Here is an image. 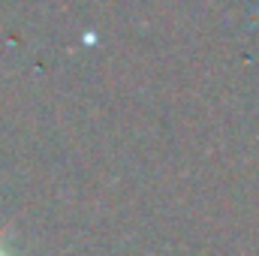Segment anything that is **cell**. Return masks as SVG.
Wrapping results in <instances>:
<instances>
[{
    "label": "cell",
    "mask_w": 259,
    "mask_h": 256,
    "mask_svg": "<svg viewBox=\"0 0 259 256\" xmlns=\"http://www.w3.org/2000/svg\"><path fill=\"white\" fill-rule=\"evenodd\" d=\"M0 256H6V250H3V244H0Z\"/></svg>",
    "instance_id": "1"
}]
</instances>
